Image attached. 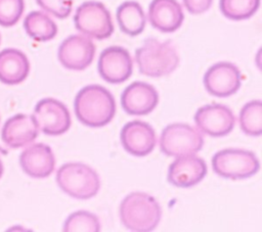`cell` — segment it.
Here are the masks:
<instances>
[{
	"label": "cell",
	"mask_w": 262,
	"mask_h": 232,
	"mask_svg": "<svg viewBox=\"0 0 262 232\" xmlns=\"http://www.w3.org/2000/svg\"><path fill=\"white\" fill-rule=\"evenodd\" d=\"M39 128L33 115L18 113L4 123L1 138L11 148H18L32 143L38 136Z\"/></svg>",
	"instance_id": "obj_17"
},
{
	"label": "cell",
	"mask_w": 262,
	"mask_h": 232,
	"mask_svg": "<svg viewBox=\"0 0 262 232\" xmlns=\"http://www.w3.org/2000/svg\"><path fill=\"white\" fill-rule=\"evenodd\" d=\"M159 102V94L154 86L145 82H133L121 95V105L125 112L144 115L151 112Z\"/></svg>",
	"instance_id": "obj_14"
},
{
	"label": "cell",
	"mask_w": 262,
	"mask_h": 232,
	"mask_svg": "<svg viewBox=\"0 0 262 232\" xmlns=\"http://www.w3.org/2000/svg\"><path fill=\"white\" fill-rule=\"evenodd\" d=\"M62 230L66 232H98L100 230V224L94 214L87 211H77L68 217Z\"/></svg>",
	"instance_id": "obj_24"
},
{
	"label": "cell",
	"mask_w": 262,
	"mask_h": 232,
	"mask_svg": "<svg viewBox=\"0 0 262 232\" xmlns=\"http://www.w3.org/2000/svg\"><path fill=\"white\" fill-rule=\"evenodd\" d=\"M184 19L182 7L177 0H152L148 7L150 25L163 33H172Z\"/></svg>",
	"instance_id": "obj_18"
},
{
	"label": "cell",
	"mask_w": 262,
	"mask_h": 232,
	"mask_svg": "<svg viewBox=\"0 0 262 232\" xmlns=\"http://www.w3.org/2000/svg\"><path fill=\"white\" fill-rule=\"evenodd\" d=\"M204 144L202 134L184 123L168 125L161 133L160 148L168 156H182L196 153Z\"/></svg>",
	"instance_id": "obj_6"
},
{
	"label": "cell",
	"mask_w": 262,
	"mask_h": 232,
	"mask_svg": "<svg viewBox=\"0 0 262 232\" xmlns=\"http://www.w3.org/2000/svg\"><path fill=\"white\" fill-rule=\"evenodd\" d=\"M117 21L121 31L129 36H137L144 30L146 17L141 5L136 1H125L117 9Z\"/></svg>",
	"instance_id": "obj_20"
},
{
	"label": "cell",
	"mask_w": 262,
	"mask_h": 232,
	"mask_svg": "<svg viewBox=\"0 0 262 232\" xmlns=\"http://www.w3.org/2000/svg\"><path fill=\"white\" fill-rule=\"evenodd\" d=\"M36 2L43 10L57 18L68 17L73 8V0H36Z\"/></svg>",
	"instance_id": "obj_26"
},
{
	"label": "cell",
	"mask_w": 262,
	"mask_h": 232,
	"mask_svg": "<svg viewBox=\"0 0 262 232\" xmlns=\"http://www.w3.org/2000/svg\"><path fill=\"white\" fill-rule=\"evenodd\" d=\"M198 128L211 137H223L229 134L235 124V118L229 107L220 103L206 104L194 113Z\"/></svg>",
	"instance_id": "obj_10"
},
{
	"label": "cell",
	"mask_w": 262,
	"mask_h": 232,
	"mask_svg": "<svg viewBox=\"0 0 262 232\" xmlns=\"http://www.w3.org/2000/svg\"><path fill=\"white\" fill-rule=\"evenodd\" d=\"M205 160L193 154L178 156L168 169V181L181 188L192 187L200 183L207 175Z\"/></svg>",
	"instance_id": "obj_15"
},
{
	"label": "cell",
	"mask_w": 262,
	"mask_h": 232,
	"mask_svg": "<svg viewBox=\"0 0 262 232\" xmlns=\"http://www.w3.org/2000/svg\"><path fill=\"white\" fill-rule=\"evenodd\" d=\"M25 9L24 0H0V26H14Z\"/></svg>",
	"instance_id": "obj_25"
},
{
	"label": "cell",
	"mask_w": 262,
	"mask_h": 232,
	"mask_svg": "<svg viewBox=\"0 0 262 232\" xmlns=\"http://www.w3.org/2000/svg\"><path fill=\"white\" fill-rule=\"evenodd\" d=\"M239 126L242 131L253 137L262 134V101L252 100L246 103L239 112Z\"/></svg>",
	"instance_id": "obj_22"
},
{
	"label": "cell",
	"mask_w": 262,
	"mask_h": 232,
	"mask_svg": "<svg viewBox=\"0 0 262 232\" xmlns=\"http://www.w3.org/2000/svg\"><path fill=\"white\" fill-rule=\"evenodd\" d=\"M161 217L162 210L159 202L143 192L128 194L120 204L121 221L131 231H152L160 223Z\"/></svg>",
	"instance_id": "obj_2"
},
{
	"label": "cell",
	"mask_w": 262,
	"mask_h": 232,
	"mask_svg": "<svg viewBox=\"0 0 262 232\" xmlns=\"http://www.w3.org/2000/svg\"><path fill=\"white\" fill-rule=\"evenodd\" d=\"M59 188L68 195L77 199H89L96 195L100 187L99 176L88 165L67 163L56 173Z\"/></svg>",
	"instance_id": "obj_4"
},
{
	"label": "cell",
	"mask_w": 262,
	"mask_h": 232,
	"mask_svg": "<svg viewBox=\"0 0 262 232\" xmlns=\"http://www.w3.org/2000/svg\"><path fill=\"white\" fill-rule=\"evenodd\" d=\"M242 74L236 65L222 61L210 66L204 76L206 90L216 97H228L241 87Z\"/></svg>",
	"instance_id": "obj_11"
},
{
	"label": "cell",
	"mask_w": 262,
	"mask_h": 232,
	"mask_svg": "<svg viewBox=\"0 0 262 232\" xmlns=\"http://www.w3.org/2000/svg\"><path fill=\"white\" fill-rule=\"evenodd\" d=\"M135 61L142 75L158 78L174 72L179 63V56L171 42L149 38L136 49Z\"/></svg>",
	"instance_id": "obj_3"
},
{
	"label": "cell",
	"mask_w": 262,
	"mask_h": 232,
	"mask_svg": "<svg viewBox=\"0 0 262 232\" xmlns=\"http://www.w3.org/2000/svg\"><path fill=\"white\" fill-rule=\"evenodd\" d=\"M24 28L27 34L38 42L49 41L57 34L55 22L46 13L38 10L30 12L25 17Z\"/></svg>",
	"instance_id": "obj_21"
},
{
	"label": "cell",
	"mask_w": 262,
	"mask_h": 232,
	"mask_svg": "<svg viewBox=\"0 0 262 232\" xmlns=\"http://www.w3.org/2000/svg\"><path fill=\"white\" fill-rule=\"evenodd\" d=\"M185 8L191 14H201L207 11L213 0H182Z\"/></svg>",
	"instance_id": "obj_27"
},
{
	"label": "cell",
	"mask_w": 262,
	"mask_h": 232,
	"mask_svg": "<svg viewBox=\"0 0 262 232\" xmlns=\"http://www.w3.org/2000/svg\"><path fill=\"white\" fill-rule=\"evenodd\" d=\"M120 139L124 149L135 156L149 154L157 143L154 128L139 120L127 123L121 130Z\"/></svg>",
	"instance_id": "obj_13"
},
{
	"label": "cell",
	"mask_w": 262,
	"mask_h": 232,
	"mask_svg": "<svg viewBox=\"0 0 262 232\" xmlns=\"http://www.w3.org/2000/svg\"><path fill=\"white\" fill-rule=\"evenodd\" d=\"M76 29L91 38L103 40L114 32L112 16L103 3L86 1L76 10L74 15Z\"/></svg>",
	"instance_id": "obj_7"
},
{
	"label": "cell",
	"mask_w": 262,
	"mask_h": 232,
	"mask_svg": "<svg viewBox=\"0 0 262 232\" xmlns=\"http://www.w3.org/2000/svg\"><path fill=\"white\" fill-rule=\"evenodd\" d=\"M33 118L38 128L46 135L58 136L71 127V114L67 106L57 99L44 98L35 106Z\"/></svg>",
	"instance_id": "obj_8"
},
{
	"label": "cell",
	"mask_w": 262,
	"mask_h": 232,
	"mask_svg": "<svg viewBox=\"0 0 262 232\" xmlns=\"http://www.w3.org/2000/svg\"><path fill=\"white\" fill-rule=\"evenodd\" d=\"M2 174H3V164H2V161L0 159V178H1Z\"/></svg>",
	"instance_id": "obj_28"
},
{
	"label": "cell",
	"mask_w": 262,
	"mask_h": 232,
	"mask_svg": "<svg viewBox=\"0 0 262 232\" xmlns=\"http://www.w3.org/2000/svg\"><path fill=\"white\" fill-rule=\"evenodd\" d=\"M214 172L226 179H247L254 176L260 168L259 159L250 150L226 148L217 151L212 157Z\"/></svg>",
	"instance_id": "obj_5"
},
{
	"label": "cell",
	"mask_w": 262,
	"mask_h": 232,
	"mask_svg": "<svg viewBox=\"0 0 262 232\" xmlns=\"http://www.w3.org/2000/svg\"><path fill=\"white\" fill-rule=\"evenodd\" d=\"M260 0H220L222 14L232 20H243L253 16L258 10Z\"/></svg>",
	"instance_id": "obj_23"
},
{
	"label": "cell",
	"mask_w": 262,
	"mask_h": 232,
	"mask_svg": "<svg viewBox=\"0 0 262 232\" xmlns=\"http://www.w3.org/2000/svg\"><path fill=\"white\" fill-rule=\"evenodd\" d=\"M95 55L92 40L83 35H72L59 45L57 56L59 62L69 69L82 71L88 67Z\"/></svg>",
	"instance_id": "obj_12"
},
{
	"label": "cell",
	"mask_w": 262,
	"mask_h": 232,
	"mask_svg": "<svg viewBox=\"0 0 262 232\" xmlns=\"http://www.w3.org/2000/svg\"><path fill=\"white\" fill-rule=\"evenodd\" d=\"M23 171L32 178H46L54 170L55 157L52 149L44 143L29 145L19 155Z\"/></svg>",
	"instance_id": "obj_16"
},
{
	"label": "cell",
	"mask_w": 262,
	"mask_h": 232,
	"mask_svg": "<svg viewBox=\"0 0 262 232\" xmlns=\"http://www.w3.org/2000/svg\"><path fill=\"white\" fill-rule=\"evenodd\" d=\"M30 72L27 55L18 49L6 48L0 51V82L16 85L25 81Z\"/></svg>",
	"instance_id": "obj_19"
},
{
	"label": "cell",
	"mask_w": 262,
	"mask_h": 232,
	"mask_svg": "<svg viewBox=\"0 0 262 232\" xmlns=\"http://www.w3.org/2000/svg\"><path fill=\"white\" fill-rule=\"evenodd\" d=\"M97 69L104 81L120 84L131 77L133 61L127 49L121 46H110L100 53Z\"/></svg>",
	"instance_id": "obj_9"
},
{
	"label": "cell",
	"mask_w": 262,
	"mask_h": 232,
	"mask_svg": "<svg viewBox=\"0 0 262 232\" xmlns=\"http://www.w3.org/2000/svg\"><path fill=\"white\" fill-rule=\"evenodd\" d=\"M74 109L82 124L99 128L108 124L115 117L116 102L106 88L100 85H88L77 93Z\"/></svg>",
	"instance_id": "obj_1"
}]
</instances>
